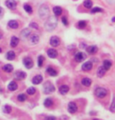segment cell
Returning a JSON list of instances; mask_svg holds the SVG:
<instances>
[{"label": "cell", "instance_id": "ac0fdd59", "mask_svg": "<svg viewBox=\"0 0 115 120\" xmlns=\"http://www.w3.org/2000/svg\"><path fill=\"white\" fill-rule=\"evenodd\" d=\"M86 50L89 54H95L98 50L97 46H89V47H86Z\"/></svg>", "mask_w": 115, "mask_h": 120}, {"label": "cell", "instance_id": "d590c367", "mask_svg": "<svg viewBox=\"0 0 115 120\" xmlns=\"http://www.w3.org/2000/svg\"><path fill=\"white\" fill-rule=\"evenodd\" d=\"M110 110H111V112L115 113V95H114V97H113L112 103H111V107H110Z\"/></svg>", "mask_w": 115, "mask_h": 120}, {"label": "cell", "instance_id": "2e32d148", "mask_svg": "<svg viewBox=\"0 0 115 120\" xmlns=\"http://www.w3.org/2000/svg\"><path fill=\"white\" fill-rule=\"evenodd\" d=\"M8 27L11 28V29L15 30V29H17V28L19 27V23H18L15 20H11L8 22Z\"/></svg>", "mask_w": 115, "mask_h": 120}, {"label": "cell", "instance_id": "4316f807", "mask_svg": "<svg viewBox=\"0 0 115 120\" xmlns=\"http://www.w3.org/2000/svg\"><path fill=\"white\" fill-rule=\"evenodd\" d=\"M103 66L104 67L105 70H109L111 66V61L110 60H104L103 63Z\"/></svg>", "mask_w": 115, "mask_h": 120}, {"label": "cell", "instance_id": "74e56055", "mask_svg": "<svg viewBox=\"0 0 115 120\" xmlns=\"http://www.w3.org/2000/svg\"><path fill=\"white\" fill-rule=\"evenodd\" d=\"M30 27L31 28H33V29H35V30H38V29H39V25L37 24L36 22H31Z\"/></svg>", "mask_w": 115, "mask_h": 120}, {"label": "cell", "instance_id": "f1b7e54d", "mask_svg": "<svg viewBox=\"0 0 115 120\" xmlns=\"http://www.w3.org/2000/svg\"><path fill=\"white\" fill-rule=\"evenodd\" d=\"M53 105V101L50 98H47L45 100H44V106L46 108H50L51 106Z\"/></svg>", "mask_w": 115, "mask_h": 120}, {"label": "cell", "instance_id": "ffe728a7", "mask_svg": "<svg viewBox=\"0 0 115 120\" xmlns=\"http://www.w3.org/2000/svg\"><path fill=\"white\" fill-rule=\"evenodd\" d=\"M68 90H69V88L67 85H61L59 87V92L61 94H63V95L67 94L68 92Z\"/></svg>", "mask_w": 115, "mask_h": 120}, {"label": "cell", "instance_id": "44dd1931", "mask_svg": "<svg viewBox=\"0 0 115 120\" xmlns=\"http://www.w3.org/2000/svg\"><path fill=\"white\" fill-rule=\"evenodd\" d=\"M7 89L9 90H11V91H14V90H15L17 89V83H16L15 82H14V81H13V82H10L8 86H7Z\"/></svg>", "mask_w": 115, "mask_h": 120}, {"label": "cell", "instance_id": "e575fe53", "mask_svg": "<svg viewBox=\"0 0 115 120\" xmlns=\"http://www.w3.org/2000/svg\"><path fill=\"white\" fill-rule=\"evenodd\" d=\"M43 62H44V57H43V56H40L39 57H38V65L41 67L42 65H43Z\"/></svg>", "mask_w": 115, "mask_h": 120}, {"label": "cell", "instance_id": "1f68e13d", "mask_svg": "<svg viewBox=\"0 0 115 120\" xmlns=\"http://www.w3.org/2000/svg\"><path fill=\"white\" fill-rule=\"evenodd\" d=\"M24 9L25 10V12H27L28 14H32V8L31 7L30 5H28V4H25L24 5Z\"/></svg>", "mask_w": 115, "mask_h": 120}, {"label": "cell", "instance_id": "8992f818", "mask_svg": "<svg viewBox=\"0 0 115 120\" xmlns=\"http://www.w3.org/2000/svg\"><path fill=\"white\" fill-rule=\"evenodd\" d=\"M24 66L27 69H31L33 66V61L31 57L26 56V57L24 58Z\"/></svg>", "mask_w": 115, "mask_h": 120}, {"label": "cell", "instance_id": "83f0119b", "mask_svg": "<svg viewBox=\"0 0 115 120\" xmlns=\"http://www.w3.org/2000/svg\"><path fill=\"white\" fill-rule=\"evenodd\" d=\"M83 5H84V6H85V8L90 9V8H92V6H93V2H92V0H85Z\"/></svg>", "mask_w": 115, "mask_h": 120}, {"label": "cell", "instance_id": "7402d4cb", "mask_svg": "<svg viewBox=\"0 0 115 120\" xmlns=\"http://www.w3.org/2000/svg\"><path fill=\"white\" fill-rule=\"evenodd\" d=\"M6 58L7 60H9V61H12V60H14L15 58V53L14 51H8L7 53H6Z\"/></svg>", "mask_w": 115, "mask_h": 120}, {"label": "cell", "instance_id": "6da1fadb", "mask_svg": "<svg viewBox=\"0 0 115 120\" xmlns=\"http://www.w3.org/2000/svg\"><path fill=\"white\" fill-rule=\"evenodd\" d=\"M58 25V20L57 18L54 17V16H50L49 17V19H47V21L45 22L44 23V28L48 31H51L55 29Z\"/></svg>", "mask_w": 115, "mask_h": 120}, {"label": "cell", "instance_id": "836d02e7", "mask_svg": "<svg viewBox=\"0 0 115 120\" xmlns=\"http://www.w3.org/2000/svg\"><path fill=\"white\" fill-rule=\"evenodd\" d=\"M3 111L5 114H10L11 111H12V108L9 105H5V107L3 108Z\"/></svg>", "mask_w": 115, "mask_h": 120}, {"label": "cell", "instance_id": "d4e9b609", "mask_svg": "<svg viewBox=\"0 0 115 120\" xmlns=\"http://www.w3.org/2000/svg\"><path fill=\"white\" fill-rule=\"evenodd\" d=\"M82 84L84 85V86H85V87H89V86H91V84H92V80L91 79H89V78H84V79H82Z\"/></svg>", "mask_w": 115, "mask_h": 120}, {"label": "cell", "instance_id": "e0dca14e", "mask_svg": "<svg viewBox=\"0 0 115 120\" xmlns=\"http://www.w3.org/2000/svg\"><path fill=\"white\" fill-rule=\"evenodd\" d=\"M18 43H19V39H18L17 37H15V36H13V37L11 38L10 46L12 48H15L16 46L18 45Z\"/></svg>", "mask_w": 115, "mask_h": 120}, {"label": "cell", "instance_id": "4dcf8cb0", "mask_svg": "<svg viewBox=\"0 0 115 120\" xmlns=\"http://www.w3.org/2000/svg\"><path fill=\"white\" fill-rule=\"evenodd\" d=\"M26 92H27V94H29V95H33L35 92H36V89H35L34 87H29L27 90H26Z\"/></svg>", "mask_w": 115, "mask_h": 120}, {"label": "cell", "instance_id": "5b68a950", "mask_svg": "<svg viewBox=\"0 0 115 120\" xmlns=\"http://www.w3.org/2000/svg\"><path fill=\"white\" fill-rule=\"evenodd\" d=\"M29 42H30L31 45H36L39 43L40 41V37L37 35V34H30L29 36Z\"/></svg>", "mask_w": 115, "mask_h": 120}, {"label": "cell", "instance_id": "5bb4252c", "mask_svg": "<svg viewBox=\"0 0 115 120\" xmlns=\"http://www.w3.org/2000/svg\"><path fill=\"white\" fill-rule=\"evenodd\" d=\"M105 73H106V70L104 69V67H103V66H100V67H98L97 72H96L97 76H98L99 78L103 77V76H104V75H105Z\"/></svg>", "mask_w": 115, "mask_h": 120}, {"label": "cell", "instance_id": "52a82bcc", "mask_svg": "<svg viewBox=\"0 0 115 120\" xmlns=\"http://www.w3.org/2000/svg\"><path fill=\"white\" fill-rule=\"evenodd\" d=\"M67 110L68 112L71 113V114H75V112L77 111V105L75 104V102L71 101L68 103V106H67Z\"/></svg>", "mask_w": 115, "mask_h": 120}, {"label": "cell", "instance_id": "7bdbcfd3", "mask_svg": "<svg viewBox=\"0 0 115 120\" xmlns=\"http://www.w3.org/2000/svg\"><path fill=\"white\" fill-rule=\"evenodd\" d=\"M2 92H3V89H2V88H1V87H0V94H1V93H2Z\"/></svg>", "mask_w": 115, "mask_h": 120}, {"label": "cell", "instance_id": "603a6c76", "mask_svg": "<svg viewBox=\"0 0 115 120\" xmlns=\"http://www.w3.org/2000/svg\"><path fill=\"white\" fill-rule=\"evenodd\" d=\"M2 69L5 71V72H6V73H11V72H13V70H14V67L10 64H7V65H4Z\"/></svg>", "mask_w": 115, "mask_h": 120}, {"label": "cell", "instance_id": "f6af8a7d", "mask_svg": "<svg viewBox=\"0 0 115 120\" xmlns=\"http://www.w3.org/2000/svg\"><path fill=\"white\" fill-rule=\"evenodd\" d=\"M0 53H2V49H1V48H0Z\"/></svg>", "mask_w": 115, "mask_h": 120}, {"label": "cell", "instance_id": "9a60e30c", "mask_svg": "<svg viewBox=\"0 0 115 120\" xmlns=\"http://www.w3.org/2000/svg\"><path fill=\"white\" fill-rule=\"evenodd\" d=\"M48 56L50 58H56L58 56V51L54 49H50L48 50Z\"/></svg>", "mask_w": 115, "mask_h": 120}, {"label": "cell", "instance_id": "3957f363", "mask_svg": "<svg viewBox=\"0 0 115 120\" xmlns=\"http://www.w3.org/2000/svg\"><path fill=\"white\" fill-rule=\"evenodd\" d=\"M49 13H50V9L46 5H42L39 9V16L42 19L47 18V16L49 15Z\"/></svg>", "mask_w": 115, "mask_h": 120}, {"label": "cell", "instance_id": "8d00e7d4", "mask_svg": "<svg viewBox=\"0 0 115 120\" xmlns=\"http://www.w3.org/2000/svg\"><path fill=\"white\" fill-rule=\"evenodd\" d=\"M101 12H103V9L100 8V7H95V8H93L92 11H91L92 14H96V13H101Z\"/></svg>", "mask_w": 115, "mask_h": 120}, {"label": "cell", "instance_id": "f546056e", "mask_svg": "<svg viewBox=\"0 0 115 120\" xmlns=\"http://www.w3.org/2000/svg\"><path fill=\"white\" fill-rule=\"evenodd\" d=\"M77 28L78 29H84L86 27V22L85 21H79L78 22H77Z\"/></svg>", "mask_w": 115, "mask_h": 120}, {"label": "cell", "instance_id": "b9f144b4", "mask_svg": "<svg viewBox=\"0 0 115 120\" xmlns=\"http://www.w3.org/2000/svg\"><path fill=\"white\" fill-rule=\"evenodd\" d=\"M47 119L48 120H55L56 117L55 116H47Z\"/></svg>", "mask_w": 115, "mask_h": 120}, {"label": "cell", "instance_id": "ba28073f", "mask_svg": "<svg viewBox=\"0 0 115 120\" xmlns=\"http://www.w3.org/2000/svg\"><path fill=\"white\" fill-rule=\"evenodd\" d=\"M50 44L52 47H58V46L60 44V40L59 37H57V36H52L51 38H50Z\"/></svg>", "mask_w": 115, "mask_h": 120}, {"label": "cell", "instance_id": "4fadbf2b", "mask_svg": "<svg viewBox=\"0 0 115 120\" xmlns=\"http://www.w3.org/2000/svg\"><path fill=\"white\" fill-rule=\"evenodd\" d=\"M42 80H43V77L40 75H35L34 77L32 78V83H34V84H40V82H42Z\"/></svg>", "mask_w": 115, "mask_h": 120}, {"label": "cell", "instance_id": "277c9868", "mask_svg": "<svg viewBox=\"0 0 115 120\" xmlns=\"http://www.w3.org/2000/svg\"><path fill=\"white\" fill-rule=\"evenodd\" d=\"M55 90V86L52 84L50 82H47L43 85V91L45 94H50L52 92H54Z\"/></svg>", "mask_w": 115, "mask_h": 120}, {"label": "cell", "instance_id": "cb8c5ba5", "mask_svg": "<svg viewBox=\"0 0 115 120\" xmlns=\"http://www.w3.org/2000/svg\"><path fill=\"white\" fill-rule=\"evenodd\" d=\"M47 73H48L50 76H57V75H58L57 71H56L54 68H52L51 66H49V67L47 68Z\"/></svg>", "mask_w": 115, "mask_h": 120}, {"label": "cell", "instance_id": "7c38bea8", "mask_svg": "<svg viewBox=\"0 0 115 120\" xmlns=\"http://www.w3.org/2000/svg\"><path fill=\"white\" fill-rule=\"evenodd\" d=\"M92 68H93V63L91 61H87L82 65V69L84 71H90Z\"/></svg>", "mask_w": 115, "mask_h": 120}, {"label": "cell", "instance_id": "8fae6325", "mask_svg": "<svg viewBox=\"0 0 115 120\" xmlns=\"http://www.w3.org/2000/svg\"><path fill=\"white\" fill-rule=\"evenodd\" d=\"M15 77L17 80H24L26 77V74L23 71H17V72H15Z\"/></svg>", "mask_w": 115, "mask_h": 120}, {"label": "cell", "instance_id": "bcb514c9", "mask_svg": "<svg viewBox=\"0 0 115 120\" xmlns=\"http://www.w3.org/2000/svg\"><path fill=\"white\" fill-rule=\"evenodd\" d=\"M1 38H2V34H1V33H0V39H1Z\"/></svg>", "mask_w": 115, "mask_h": 120}, {"label": "cell", "instance_id": "d6a6232c", "mask_svg": "<svg viewBox=\"0 0 115 120\" xmlns=\"http://www.w3.org/2000/svg\"><path fill=\"white\" fill-rule=\"evenodd\" d=\"M26 99H27V97H26V95L24 94V93L19 94L18 97H17V100H18V101H20V102H24V101H25Z\"/></svg>", "mask_w": 115, "mask_h": 120}, {"label": "cell", "instance_id": "7a4b0ae2", "mask_svg": "<svg viewBox=\"0 0 115 120\" xmlns=\"http://www.w3.org/2000/svg\"><path fill=\"white\" fill-rule=\"evenodd\" d=\"M95 94L97 98L103 99V98H104V97L107 96V94H108V90H106L105 88H103V87H98V88L95 89Z\"/></svg>", "mask_w": 115, "mask_h": 120}, {"label": "cell", "instance_id": "f35d334b", "mask_svg": "<svg viewBox=\"0 0 115 120\" xmlns=\"http://www.w3.org/2000/svg\"><path fill=\"white\" fill-rule=\"evenodd\" d=\"M61 21H62V22H63V23H64L65 25L68 24V22H67V17H65V16L61 18Z\"/></svg>", "mask_w": 115, "mask_h": 120}, {"label": "cell", "instance_id": "60d3db41", "mask_svg": "<svg viewBox=\"0 0 115 120\" xmlns=\"http://www.w3.org/2000/svg\"><path fill=\"white\" fill-rule=\"evenodd\" d=\"M3 14H4V9H3V8L0 6V17H2Z\"/></svg>", "mask_w": 115, "mask_h": 120}, {"label": "cell", "instance_id": "484cf974", "mask_svg": "<svg viewBox=\"0 0 115 120\" xmlns=\"http://www.w3.org/2000/svg\"><path fill=\"white\" fill-rule=\"evenodd\" d=\"M53 13H54V15L56 16H59L61 15L62 14V8L59 7V6H55L54 8H53Z\"/></svg>", "mask_w": 115, "mask_h": 120}, {"label": "cell", "instance_id": "ee69618b", "mask_svg": "<svg viewBox=\"0 0 115 120\" xmlns=\"http://www.w3.org/2000/svg\"><path fill=\"white\" fill-rule=\"evenodd\" d=\"M112 22H115V17H113V18H112Z\"/></svg>", "mask_w": 115, "mask_h": 120}, {"label": "cell", "instance_id": "d6986e66", "mask_svg": "<svg viewBox=\"0 0 115 120\" xmlns=\"http://www.w3.org/2000/svg\"><path fill=\"white\" fill-rule=\"evenodd\" d=\"M31 34V30L30 29H24L21 31V37L23 39H27Z\"/></svg>", "mask_w": 115, "mask_h": 120}, {"label": "cell", "instance_id": "ab89813d", "mask_svg": "<svg viewBox=\"0 0 115 120\" xmlns=\"http://www.w3.org/2000/svg\"><path fill=\"white\" fill-rule=\"evenodd\" d=\"M86 47L87 46L85 45V43H81L80 44V49H86Z\"/></svg>", "mask_w": 115, "mask_h": 120}, {"label": "cell", "instance_id": "30bf717a", "mask_svg": "<svg viewBox=\"0 0 115 120\" xmlns=\"http://www.w3.org/2000/svg\"><path fill=\"white\" fill-rule=\"evenodd\" d=\"M75 58L77 62H82L86 58V55L83 52H77L75 55Z\"/></svg>", "mask_w": 115, "mask_h": 120}, {"label": "cell", "instance_id": "9c48e42d", "mask_svg": "<svg viewBox=\"0 0 115 120\" xmlns=\"http://www.w3.org/2000/svg\"><path fill=\"white\" fill-rule=\"evenodd\" d=\"M5 5L11 9V10H15L17 6V3L15 0H6L5 1Z\"/></svg>", "mask_w": 115, "mask_h": 120}]
</instances>
